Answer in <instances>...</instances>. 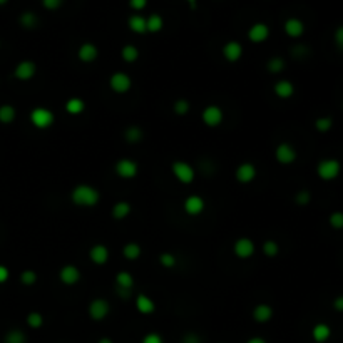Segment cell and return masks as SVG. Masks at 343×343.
<instances>
[{
    "label": "cell",
    "mask_w": 343,
    "mask_h": 343,
    "mask_svg": "<svg viewBox=\"0 0 343 343\" xmlns=\"http://www.w3.org/2000/svg\"><path fill=\"white\" fill-rule=\"evenodd\" d=\"M21 283L24 287H32L37 283V273L34 270H25L21 273Z\"/></svg>",
    "instance_id": "cell-41"
},
{
    "label": "cell",
    "mask_w": 343,
    "mask_h": 343,
    "mask_svg": "<svg viewBox=\"0 0 343 343\" xmlns=\"http://www.w3.org/2000/svg\"><path fill=\"white\" fill-rule=\"evenodd\" d=\"M164 29V18L159 14H151L146 17V30L149 34H157Z\"/></svg>",
    "instance_id": "cell-25"
},
{
    "label": "cell",
    "mask_w": 343,
    "mask_h": 343,
    "mask_svg": "<svg viewBox=\"0 0 343 343\" xmlns=\"http://www.w3.org/2000/svg\"><path fill=\"white\" fill-rule=\"evenodd\" d=\"M201 119H203V123H205V126H208V128L213 129V128H218V126L223 124L225 112H223V109H221L219 106L211 104V106H206L205 109H203Z\"/></svg>",
    "instance_id": "cell-5"
},
{
    "label": "cell",
    "mask_w": 343,
    "mask_h": 343,
    "mask_svg": "<svg viewBox=\"0 0 343 343\" xmlns=\"http://www.w3.org/2000/svg\"><path fill=\"white\" fill-rule=\"evenodd\" d=\"M71 201L79 208H94L99 205L100 193L91 184H77L71 191Z\"/></svg>",
    "instance_id": "cell-1"
},
{
    "label": "cell",
    "mask_w": 343,
    "mask_h": 343,
    "mask_svg": "<svg viewBox=\"0 0 343 343\" xmlns=\"http://www.w3.org/2000/svg\"><path fill=\"white\" fill-rule=\"evenodd\" d=\"M221 52H223V57L228 62L234 64V62H238L241 57H243V46H241L238 41H230L223 46Z\"/></svg>",
    "instance_id": "cell-18"
},
{
    "label": "cell",
    "mask_w": 343,
    "mask_h": 343,
    "mask_svg": "<svg viewBox=\"0 0 343 343\" xmlns=\"http://www.w3.org/2000/svg\"><path fill=\"white\" fill-rule=\"evenodd\" d=\"M273 92H275V96L278 99H290V97H293V94H295V86H293V82L281 79V80L275 82Z\"/></svg>",
    "instance_id": "cell-21"
},
{
    "label": "cell",
    "mask_w": 343,
    "mask_h": 343,
    "mask_svg": "<svg viewBox=\"0 0 343 343\" xmlns=\"http://www.w3.org/2000/svg\"><path fill=\"white\" fill-rule=\"evenodd\" d=\"M25 321H27V325L32 330H39L44 325V316H42V313H39V311H30L27 315V318H25Z\"/></svg>",
    "instance_id": "cell-36"
},
{
    "label": "cell",
    "mask_w": 343,
    "mask_h": 343,
    "mask_svg": "<svg viewBox=\"0 0 343 343\" xmlns=\"http://www.w3.org/2000/svg\"><path fill=\"white\" fill-rule=\"evenodd\" d=\"M171 173L181 184H191L196 177V171L186 161H174L171 164Z\"/></svg>",
    "instance_id": "cell-4"
},
{
    "label": "cell",
    "mask_w": 343,
    "mask_h": 343,
    "mask_svg": "<svg viewBox=\"0 0 343 343\" xmlns=\"http://www.w3.org/2000/svg\"><path fill=\"white\" fill-rule=\"evenodd\" d=\"M77 57L80 62H84V64H92V62L99 57V49L96 44L84 42V44H80V47L77 49Z\"/></svg>",
    "instance_id": "cell-17"
},
{
    "label": "cell",
    "mask_w": 343,
    "mask_h": 343,
    "mask_svg": "<svg viewBox=\"0 0 343 343\" xmlns=\"http://www.w3.org/2000/svg\"><path fill=\"white\" fill-rule=\"evenodd\" d=\"M296 157H298V152L290 143H281V144L276 146L275 159L279 164H283V166H290V164H293L296 161Z\"/></svg>",
    "instance_id": "cell-11"
},
{
    "label": "cell",
    "mask_w": 343,
    "mask_h": 343,
    "mask_svg": "<svg viewBox=\"0 0 343 343\" xmlns=\"http://www.w3.org/2000/svg\"><path fill=\"white\" fill-rule=\"evenodd\" d=\"M181 343H203V340H201V336H199L198 333L188 332V333H184V335H183Z\"/></svg>",
    "instance_id": "cell-46"
},
{
    "label": "cell",
    "mask_w": 343,
    "mask_h": 343,
    "mask_svg": "<svg viewBox=\"0 0 343 343\" xmlns=\"http://www.w3.org/2000/svg\"><path fill=\"white\" fill-rule=\"evenodd\" d=\"M66 111L67 114H71V116H79V114L86 111V103L80 97H71L67 99L66 103Z\"/></svg>",
    "instance_id": "cell-27"
},
{
    "label": "cell",
    "mask_w": 343,
    "mask_h": 343,
    "mask_svg": "<svg viewBox=\"0 0 343 343\" xmlns=\"http://www.w3.org/2000/svg\"><path fill=\"white\" fill-rule=\"evenodd\" d=\"M128 27L132 30L134 34H146L148 30H146V17H143V15H139V14H136V15H131L129 17V21H128Z\"/></svg>",
    "instance_id": "cell-28"
},
{
    "label": "cell",
    "mask_w": 343,
    "mask_h": 343,
    "mask_svg": "<svg viewBox=\"0 0 343 343\" xmlns=\"http://www.w3.org/2000/svg\"><path fill=\"white\" fill-rule=\"evenodd\" d=\"M273 307L268 303H258L255 308H253V318L256 323H268L273 318Z\"/></svg>",
    "instance_id": "cell-22"
},
{
    "label": "cell",
    "mask_w": 343,
    "mask_h": 343,
    "mask_svg": "<svg viewBox=\"0 0 343 343\" xmlns=\"http://www.w3.org/2000/svg\"><path fill=\"white\" fill-rule=\"evenodd\" d=\"M17 117V111L14 106L2 104L0 106V123L2 124H12Z\"/></svg>",
    "instance_id": "cell-29"
},
{
    "label": "cell",
    "mask_w": 343,
    "mask_h": 343,
    "mask_svg": "<svg viewBox=\"0 0 343 343\" xmlns=\"http://www.w3.org/2000/svg\"><path fill=\"white\" fill-rule=\"evenodd\" d=\"M270 34H271V30L268 25L263 22H256L251 25L250 30H248V39H250L253 44H263L270 39Z\"/></svg>",
    "instance_id": "cell-14"
},
{
    "label": "cell",
    "mask_w": 343,
    "mask_h": 343,
    "mask_svg": "<svg viewBox=\"0 0 343 343\" xmlns=\"http://www.w3.org/2000/svg\"><path fill=\"white\" fill-rule=\"evenodd\" d=\"M109 87H111V91L116 92V94H126V92H129L131 87H132L131 75L123 72V71L114 72L111 77H109Z\"/></svg>",
    "instance_id": "cell-9"
},
{
    "label": "cell",
    "mask_w": 343,
    "mask_h": 343,
    "mask_svg": "<svg viewBox=\"0 0 343 343\" xmlns=\"http://www.w3.org/2000/svg\"><path fill=\"white\" fill-rule=\"evenodd\" d=\"M246 343H268L263 336H251V338H248Z\"/></svg>",
    "instance_id": "cell-51"
},
{
    "label": "cell",
    "mask_w": 343,
    "mask_h": 343,
    "mask_svg": "<svg viewBox=\"0 0 343 343\" xmlns=\"http://www.w3.org/2000/svg\"><path fill=\"white\" fill-rule=\"evenodd\" d=\"M62 4H64V0H42V5L46 10H57L62 7Z\"/></svg>",
    "instance_id": "cell-45"
},
{
    "label": "cell",
    "mask_w": 343,
    "mask_h": 343,
    "mask_svg": "<svg viewBox=\"0 0 343 343\" xmlns=\"http://www.w3.org/2000/svg\"><path fill=\"white\" fill-rule=\"evenodd\" d=\"M4 343H27V335L18 328L9 330L4 336Z\"/></svg>",
    "instance_id": "cell-33"
},
{
    "label": "cell",
    "mask_w": 343,
    "mask_h": 343,
    "mask_svg": "<svg viewBox=\"0 0 343 343\" xmlns=\"http://www.w3.org/2000/svg\"><path fill=\"white\" fill-rule=\"evenodd\" d=\"M129 7L136 12H141L148 7V0H129Z\"/></svg>",
    "instance_id": "cell-48"
},
{
    "label": "cell",
    "mask_w": 343,
    "mask_h": 343,
    "mask_svg": "<svg viewBox=\"0 0 343 343\" xmlns=\"http://www.w3.org/2000/svg\"><path fill=\"white\" fill-rule=\"evenodd\" d=\"M256 166L251 163H243L239 164V166L236 168V171H234V177H236V181L241 183V184H250L251 181L256 179Z\"/></svg>",
    "instance_id": "cell-16"
},
{
    "label": "cell",
    "mask_w": 343,
    "mask_h": 343,
    "mask_svg": "<svg viewBox=\"0 0 343 343\" xmlns=\"http://www.w3.org/2000/svg\"><path fill=\"white\" fill-rule=\"evenodd\" d=\"M114 171H116V174L120 177V179H134V177L139 174V164L134 159L123 157V159H119L116 163Z\"/></svg>",
    "instance_id": "cell-7"
},
{
    "label": "cell",
    "mask_w": 343,
    "mask_h": 343,
    "mask_svg": "<svg viewBox=\"0 0 343 343\" xmlns=\"http://www.w3.org/2000/svg\"><path fill=\"white\" fill-rule=\"evenodd\" d=\"M285 67H287V62H285L283 57H271V59L268 60V64H266V69H268L270 74H279L285 71Z\"/></svg>",
    "instance_id": "cell-34"
},
{
    "label": "cell",
    "mask_w": 343,
    "mask_h": 343,
    "mask_svg": "<svg viewBox=\"0 0 343 343\" xmlns=\"http://www.w3.org/2000/svg\"><path fill=\"white\" fill-rule=\"evenodd\" d=\"M328 223H330V226H332L333 230H336V231L343 230V211H333L332 214H330Z\"/></svg>",
    "instance_id": "cell-42"
},
{
    "label": "cell",
    "mask_w": 343,
    "mask_h": 343,
    "mask_svg": "<svg viewBox=\"0 0 343 343\" xmlns=\"http://www.w3.org/2000/svg\"><path fill=\"white\" fill-rule=\"evenodd\" d=\"M97 343H114L109 336H103V338H99V341Z\"/></svg>",
    "instance_id": "cell-53"
},
{
    "label": "cell",
    "mask_w": 343,
    "mask_h": 343,
    "mask_svg": "<svg viewBox=\"0 0 343 343\" xmlns=\"http://www.w3.org/2000/svg\"><path fill=\"white\" fill-rule=\"evenodd\" d=\"M141 343H164V338L161 336V333L157 332H149L148 335L143 336Z\"/></svg>",
    "instance_id": "cell-44"
},
{
    "label": "cell",
    "mask_w": 343,
    "mask_h": 343,
    "mask_svg": "<svg viewBox=\"0 0 343 343\" xmlns=\"http://www.w3.org/2000/svg\"><path fill=\"white\" fill-rule=\"evenodd\" d=\"M333 41H335V46L340 50H343V25L336 27L335 34H333Z\"/></svg>",
    "instance_id": "cell-47"
},
{
    "label": "cell",
    "mask_w": 343,
    "mask_h": 343,
    "mask_svg": "<svg viewBox=\"0 0 343 343\" xmlns=\"http://www.w3.org/2000/svg\"><path fill=\"white\" fill-rule=\"evenodd\" d=\"M120 57H123V60L128 62V64H134L139 59V49L136 46H132V44H128V46L120 49Z\"/></svg>",
    "instance_id": "cell-31"
},
{
    "label": "cell",
    "mask_w": 343,
    "mask_h": 343,
    "mask_svg": "<svg viewBox=\"0 0 343 343\" xmlns=\"http://www.w3.org/2000/svg\"><path fill=\"white\" fill-rule=\"evenodd\" d=\"M183 208H184V213L189 216H199L206 209V201L203 199V196L199 194H191L184 199Z\"/></svg>",
    "instance_id": "cell-12"
},
{
    "label": "cell",
    "mask_w": 343,
    "mask_h": 343,
    "mask_svg": "<svg viewBox=\"0 0 343 343\" xmlns=\"http://www.w3.org/2000/svg\"><path fill=\"white\" fill-rule=\"evenodd\" d=\"M18 22H21V25L24 29H34L37 24H39V18H37V15L34 14V12H24V14L18 17Z\"/></svg>",
    "instance_id": "cell-35"
},
{
    "label": "cell",
    "mask_w": 343,
    "mask_h": 343,
    "mask_svg": "<svg viewBox=\"0 0 343 343\" xmlns=\"http://www.w3.org/2000/svg\"><path fill=\"white\" fill-rule=\"evenodd\" d=\"M116 288L119 296L123 300H128L132 295V288H134V276L129 271H119L116 275Z\"/></svg>",
    "instance_id": "cell-8"
},
{
    "label": "cell",
    "mask_w": 343,
    "mask_h": 343,
    "mask_svg": "<svg viewBox=\"0 0 343 343\" xmlns=\"http://www.w3.org/2000/svg\"><path fill=\"white\" fill-rule=\"evenodd\" d=\"M263 255L265 256H268V258H275V256H278V253H279V245L276 243L275 239H268V241H265L263 243Z\"/></svg>",
    "instance_id": "cell-39"
},
{
    "label": "cell",
    "mask_w": 343,
    "mask_h": 343,
    "mask_svg": "<svg viewBox=\"0 0 343 343\" xmlns=\"http://www.w3.org/2000/svg\"><path fill=\"white\" fill-rule=\"evenodd\" d=\"M186 2L189 4V7H191L193 10H194L196 7H198V0H186Z\"/></svg>",
    "instance_id": "cell-52"
},
{
    "label": "cell",
    "mask_w": 343,
    "mask_h": 343,
    "mask_svg": "<svg viewBox=\"0 0 343 343\" xmlns=\"http://www.w3.org/2000/svg\"><path fill=\"white\" fill-rule=\"evenodd\" d=\"M173 111L176 116H186V114L191 111V104H189L188 99H177L173 104Z\"/></svg>",
    "instance_id": "cell-38"
},
{
    "label": "cell",
    "mask_w": 343,
    "mask_h": 343,
    "mask_svg": "<svg viewBox=\"0 0 343 343\" xmlns=\"http://www.w3.org/2000/svg\"><path fill=\"white\" fill-rule=\"evenodd\" d=\"M35 74H37V64L34 60H21L15 66V71H14L15 79L24 80V82L34 79Z\"/></svg>",
    "instance_id": "cell-15"
},
{
    "label": "cell",
    "mask_w": 343,
    "mask_h": 343,
    "mask_svg": "<svg viewBox=\"0 0 343 343\" xmlns=\"http://www.w3.org/2000/svg\"><path fill=\"white\" fill-rule=\"evenodd\" d=\"M141 253H143V250L137 243H128L123 248V256L126 259H129V261H136V259L141 256Z\"/></svg>",
    "instance_id": "cell-32"
},
{
    "label": "cell",
    "mask_w": 343,
    "mask_h": 343,
    "mask_svg": "<svg viewBox=\"0 0 343 343\" xmlns=\"http://www.w3.org/2000/svg\"><path fill=\"white\" fill-rule=\"evenodd\" d=\"M29 119L35 129H49L54 124L55 116L47 107H35V109L30 111Z\"/></svg>",
    "instance_id": "cell-3"
},
{
    "label": "cell",
    "mask_w": 343,
    "mask_h": 343,
    "mask_svg": "<svg viewBox=\"0 0 343 343\" xmlns=\"http://www.w3.org/2000/svg\"><path fill=\"white\" fill-rule=\"evenodd\" d=\"M80 276H82L80 270L74 265H64L59 270V279L62 285H66V287H74V285H77L80 281Z\"/></svg>",
    "instance_id": "cell-13"
},
{
    "label": "cell",
    "mask_w": 343,
    "mask_h": 343,
    "mask_svg": "<svg viewBox=\"0 0 343 343\" xmlns=\"http://www.w3.org/2000/svg\"><path fill=\"white\" fill-rule=\"evenodd\" d=\"M87 313L94 321H103L107 318V315L111 313V305L104 298H94V300L89 303Z\"/></svg>",
    "instance_id": "cell-6"
},
{
    "label": "cell",
    "mask_w": 343,
    "mask_h": 343,
    "mask_svg": "<svg viewBox=\"0 0 343 343\" xmlns=\"http://www.w3.org/2000/svg\"><path fill=\"white\" fill-rule=\"evenodd\" d=\"M333 308L336 311H340V313H343V295L336 296L335 300H333Z\"/></svg>",
    "instance_id": "cell-50"
},
{
    "label": "cell",
    "mask_w": 343,
    "mask_h": 343,
    "mask_svg": "<svg viewBox=\"0 0 343 343\" xmlns=\"http://www.w3.org/2000/svg\"><path fill=\"white\" fill-rule=\"evenodd\" d=\"M159 263H161V266H164V268L171 270V268H174V266L177 265V259H176V256L173 255V253L164 251V253H161V255H159Z\"/></svg>",
    "instance_id": "cell-40"
},
{
    "label": "cell",
    "mask_w": 343,
    "mask_h": 343,
    "mask_svg": "<svg viewBox=\"0 0 343 343\" xmlns=\"http://www.w3.org/2000/svg\"><path fill=\"white\" fill-rule=\"evenodd\" d=\"M283 27H285V34L291 37V39H300V37L305 34V24L296 17L288 18Z\"/></svg>",
    "instance_id": "cell-20"
},
{
    "label": "cell",
    "mask_w": 343,
    "mask_h": 343,
    "mask_svg": "<svg viewBox=\"0 0 343 343\" xmlns=\"http://www.w3.org/2000/svg\"><path fill=\"white\" fill-rule=\"evenodd\" d=\"M143 137H144V132H143L141 128H139V126H129V128L124 131V139L128 143H131V144L141 143Z\"/></svg>",
    "instance_id": "cell-30"
},
{
    "label": "cell",
    "mask_w": 343,
    "mask_h": 343,
    "mask_svg": "<svg viewBox=\"0 0 343 343\" xmlns=\"http://www.w3.org/2000/svg\"><path fill=\"white\" fill-rule=\"evenodd\" d=\"M310 201H311V193L307 191V189H301V191H298L295 196V203L300 206H307Z\"/></svg>",
    "instance_id": "cell-43"
},
{
    "label": "cell",
    "mask_w": 343,
    "mask_h": 343,
    "mask_svg": "<svg viewBox=\"0 0 343 343\" xmlns=\"http://www.w3.org/2000/svg\"><path fill=\"white\" fill-rule=\"evenodd\" d=\"M131 205L128 201H117L116 205L112 206V209H111V214H112V218L114 219H117V221H120V219H126L128 216L131 214Z\"/></svg>",
    "instance_id": "cell-26"
},
{
    "label": "cell",
    "mask_w": 343,
    "mask_h": 343,
    "mask_svg": "<svg viewBox=\"0 0 343 343\" xmlns=\"http://www.w3.org/2000/svg\"><path fill=\"white\" fill-rule=\"evenodd\" d=\"M332 336V328L327 323H316V325L311 328V338L315 343H327Z\"/></svg>",
    "instance_id": "cell-24"
},
{
    "label": "cell",
    "mask_w": 343,
    "mask_h": 343,
    "mask_svg": "<svg viewBox=\"0 0 343 343\" xmlns=\"http://www.w3.org/2000/svg\"><path fill=\"white\" fill-rule=\"evenodd\" d=\"M109 248L104 246V245H94L91 250H89V259L97 265V266H103L109 261Z\"/></svg>",
    "instance_id": "cell-19"
},
{
    "label": "cell",
    "mask_w": 343,
    "mask_h": 343,
    "mask_svg": "<svg viewBox=\"0 0 343 343\" xmlns=\"http://www.w3.org/2000/svg\"><path fill=\"white\" fill-rule=\"evenodd\" d=\"M256 251V246H255V241L246 238V236H241L238 238L236 241H234L233 245V253L234 256L239 258V259H248L251 258L253 255H255Z\"/></svg>",
    "instance_id": "cell-10"
},
{
    "label": "cell",
    "mask_w": 343,
    "mask_h": 343,
    "mask_svg": "<svg viewBox=\"0 0 343 343\" xmlns=\"http://www.w3.org/2000/svg\"><path fill=\"white\" fill-rule=\"evenodd\" d=\"M341 173V163L335 157H325L316 166V174L321 181H333Z\"/></svg>",
    "instance_id": "cell-2"
},
{
    "label": "cell",
    "mask_w": 343,
    "mask_h": 343,
    "mask_svg": "<svg viewBox=\"0 0 343 343\" xmlns=\"http://www.w3.org/2000/svg\"><path fill=\"white\" fill-rule=\"evenodd\" d=\"M7 2H9V0H0V5H5Z\"/></svg>",
    "instance_id": "cell-54"
},
{
    "label": "cell",
    "mask_w": 343,
    "mask_h": 343,
    "mask_svg": "<svg viewBox=\"0 0 343 343\" xmlns=\"http://www.w3.org/2000/svg\"><path fill=\"white\" fill-rule=\"evenodd\" d=\"M332 128H333V119L330 116H321L315 120V129L318 132H323V134L328 132Z\"/></svg>",
    "instance_id": "cell-37"
},
{
    "label": "cell",
    "mask_w": 343,
    "mask_h": 343,
    "mask_svg": "<svg viewBox=\"0 0 343 343\" xmlns=\"http://www.w3.org/2000/svg\"><path fill=\"white\" fill-rule=\"evenodd\" d=\"M9 276H10V271H9V268H7V266H4V265H0V285L7 281Z\"/></svg>",
    "instance_id": "cell-49"
},
{
    "label": "cell",
    "mask_w": 343,
    "mask_h": 343,
    "mask_svg": "<svg viewBox=\"0 0 343 343\" xmlns=\"http://www.w3.org/2000/svg\"><path fill=\"white\" fill-rule=\"evenodd\" d=\"M136 310L141 315H152L156 311V303L151 296L144 295V293H139L136 296Z\"/></svg>",
    "instance_id": "cell-23"
}]
</instances>
